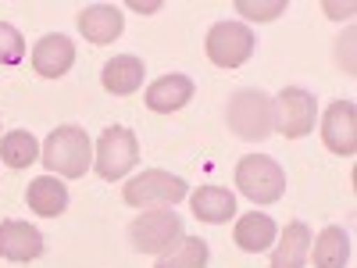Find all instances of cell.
Segmentation results:
<instances>
[{"mask_svg":"<svg viewBox=\"0 0 357 268\" xmlns=\"http://www.w3.org/2000/svg\"><path fill=\"white\" fill-rule=\"evenodd\" d=\"M40 161L65 179H79L93 165V143H89L82 126H57L43 143Z\"/></svg>","mask_w":357,"mask_h":268,"instance_id":"1","label":"cell"},{"mask_svg":"<svg viewBox=\"0 0 357 268\" xmlns=\"http://www.w3.org/2000/svg\"><path fill=\"white\" fill-rule=\"evenodd\" d=\"M225 122L240 140L261 143L275 133L272 129V100L261 89H236L225 107Z\"/></svg>","mask_w":357,"mask_h":268,"instance_id":"2","label":"cell"},{"mask_svg":"<svg viewBox=\"0 0 357 268\" xmlns=\"http://www.w3.org/2000/svg\"><path fill=\"white\" fill-rule=\"evenodd\" d=\"M236 186L254 204H275L286 193V172L264 154H247L236 165Z\"/></svg>","mask_w":357,"mask_h":268,"instance_id":"3","label":"cell"},{"mask_svg":"<svg viewBox=\"0 0 357 268\" xmlns=\"http://www.w3.org/2000/svg\"><path fill=\"white\" fill-rule=\"evenodd\" d=\"M186 193H190L186 179H178L172 172H161V168L139 172L136 179H129L126 190H122L129 207H172V204L183 200Z\"/></svg>","mask_w":357,"mask_h":268,"instance_id":"4","label":"cell"},{"mask_svg":"<svg viewBox=\"0 0 357 268\" xmlns=\"http://www.w3.org/2000/svg\"><path fill=\"white\" fill-rule=\"evenodd\" d=\"M139 161V147H136V136L132 129L126 126H111L104 129V136L97 140V151H93V168L100 179L114 183V179H126Z\"/></svg>","mask_w":357,"mask_h":268,"instance_id":"5","label":"cell"},{"mask_svg":"<svg viewBox=\"0 0 357 268\" xmlns=\"http://www.w3.org/2000/svg\"><path fill=\"white\" fill-rule=\"evenodd\" d=\"M129 240L139 254H168L178 240H183V218H178L175 211H165V207H158V211H143L132 225H129Z\"/></svg>","mask_w":357,"mask_h":268,"instance_id":"6","label":"cell"},{"mask_svg":"<svg viewBox=\"0 0 357 268\" xmlns=\"http://www.w3.org/2000/svg\"><path fill=\"white\" fill-rule=\"evenodd\" d=\"M254 47H257L254 33L240 22H218V25H211V33H207V40H204L207 57H211V65H218V68L247 65Z\"/></svg>","mask_w":357,"mask_h":268,"instance_id":"7","label":"cell"},{"mask_svg":"<svg viewBox=\"0 0 357 268\" xmlns=\"http://www.w3.org/2000/svg\"><path fill=\"white\" fill-rule=\"evenodd\" d=\"M314 114H318V104L307 89L286 86L272 104V129H279L286 140H301L314 129Z\"/></svg>","mask_w":357,"mask_h":268,"instance_id":"8","label":"cell"},{"mask_svg":"<svg viewBox=\"0 0 357 268\" xmlns=\"http://www.w3.org/2000/svg\"><path fill=\"white\" fill-rule=\"evenodd\" d=\"M321 140L333 154H343V158L357 151V107L350 100L329 104V111L321 118Z\"/></svg>","mask_w":357,"mask_h":268,"instance_id":"9","label":"cell"},{"mask_svg":"<svg viewBox=\"0 0 357 268\" xmlns=\"http://www.w3.org/2000/svg\"><path fill=\"white\" fill-rule=\"evenodd\" d=\"M75 65V43L61 33H50L33 47V68L43 79H61Z\"/></svg>","mask_w":357,"mask_h":268,"instance_id":"10","label":"cell"},{"mask_svg":"<svg viewBox=\"0 0 357 268\" xmlns=\"http://www.w3.org/2000/svg\"><path fill=\"white\" fill-rule=\"evenodd\" d=\"M143 100H146V107H151V111L172 114V111L186 107V104L193 100V79L178 75V72H172V75H161V79H154L151 86H146Z\"/></svg>","mask_w":357,"mask_h":268,"instance_id":"11","label":"cell"},{"mask_svg":"<svg viewBox=\"0 0 357 268\" xmlns=\"http://www.w3.org/2000/svg\"><path fill=\"white\" fill-rule=\"evenodd\" d=\"M43 254V236L29 222H0V258L8 261H33Z\"/></svg>","mask_w":357,"mask_h":268,"instance_id":"12","label":"cell"},{"mask_svg":"<svg viewBox=\"0 0 357 268\" xmlns=\"http://www.w3.org/2000/svg\"><path fill=\"white\" fill-rule=\"evenodd\" d=\"M122 29H126V18H122V11L111 8V4H93V8L79 11V33L89 43H97V47L118 40V36H122Z\"/></svg>","mask_w":357,"mask_h":268,"instance_id":"13","label":"cell"},{"mask_svg":"<svg viewBox=\"0 0 357 268\" xmlns=\"http://www.w3.org/2000/svg\"><path fill=\"white\" fill-rule=\"evenodd\" d=\"M232 240H236V247L247 251V254H261V251H268L279 240V229H275V222L268 218L264 211H250V215H243L240 222H236Z\"/></svg>","mask_w":357,"mask_h":268,"instance_id":"14","label":"cell"},{"mask_svg":"<svg viewBox=\"0 0 357 268\" xmlns=\"http://www.w3.org/2000/svg\"><path fill=\"white\" fill-rule=\"evenodd\" d=\"M143 72H146V68H143L139 57L122 54V57H111V61L104 65L100 82H104L107 94H114V97H129V94H136V89L143 86Z\"/></svg>","mask_w":357,"mask_h":268,"instance_id":"15","label":"cell"},{"mask_svg":"<svg viewBox=\"0 0 357 268\" xmlns=\"http://www.w3.org/2000/svg\"><path fill=\"white\" fill-rule=\"evenodd\" d=\"M25 200H29V207H33L36 215L57 218V215L68 207V190H65V183H57L54 175H40V179H33V183H29Z\"/></svg>","mask_w":357,"mask_h":268,"instance_id":"16","label":"cell"},{"mask_svg":"<svg viewBox=\"0 0 357 268\" xmlns=\"http://www.w3.org/2000/svg\"><path fill=\"white\" fill-rule=\"evenodd\" d=\"M307 254H311V229L304 222H293L286 225L282 240L272 254V268H304Z\"/></svg>","mask_w":357,"mask_h":268,"instance_id":"17","label":"cell"},{"mask_svg":"<svg viewBox=\"0 0 357 268\" xmlns=\"http://www.w3.org/2000/svg\"><path fill=\"white\" fill-rule=\"evenodd\" d=\"M193 215L200 222H211V225H222L236 215V197L222 186H200L193 193Z\"/></svg>","mask_w":357,"mask_h":268,"instance_id":"18","label":"cell"},{"mask_svg":"<svg viewBox=\"0 0 357 268\" xmlns=\"http://www.w3.org/2000/svg\"><path fill=\"white\" fill-rule=\"evenodd\" d=\"M350 261V236L343 225H329L314 240V268H347Z\"/></svg>","mask_w":357,"mask_h":268,"instance_id":"19","label":"cell"},{"mask_svg":"<svg viewBox=\"0 0 357 268\" xmlns=\"http://www.w3.org/2000/svg\"><path fill=\"white\" fill-rule=\"evenodd\" d=\"M36 158H40V147H36L33 133L15 129V133H8L4 140H0V161H4L8 168H29Z\"/></svg>","mask_w":357,"mask_h":268,"instance_id":"20","label":"cell"},{"mask_svg":"<svg viewBox=\"0 0 357 268\" xmlns=\"http://www.w3.org/2000/svg\"><path fill=\"white\" fill-rule=\"evenodd\" d=\"M207 265V244L200 236H183L168 254L158 258L154 268H204Z\"/></svg>","mask_w":357,"mask_h":268,"instance_id":"21","label":"cell"},{"mask_svg":"<svg viewBox=\"0 0 357 268\" xmlns=\"http://www.w3.org/2000/svg\"><path fill=\"white\" fill-rule=\"evenodd\" d=\"M22 61H25V40H22V33H18L15 25L0 22V65L15 68Z\"/></svg>","mask_w":357,"mask_h":268,"instance_id":"22","label":"cell"},{"mask_svg":"<svg viewBox=\"0 0 357 268\" xmlns=\"http://www.w3.org/2000/svg\"><path fill=\"white\" fill-rule=\"evenodd\" d=\"M236 11H243L254 22H272L279 11H286V0H268V4H257V0H236Z\"/></svg>","mask_w":357,"mask_h":268,"instance_id":"23","label":"cell"},{"mask_svg":"<svg viewBox=\"0 0 357 268\" xmlns=\"http://www.w3.org/2000/svg\"><path fill=\"white\" fill-rule=\"evenodd\" d=\"M136 11H143V15H151V11H158V4H132Z\"/></svg>","mask_w":357,"mask_h":268,"instance_id":"24","label":"cell"}]
</instances>
